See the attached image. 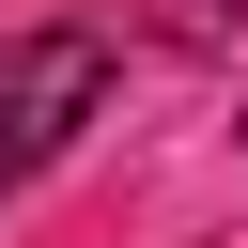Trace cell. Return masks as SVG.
Returning <instances> with one entry per match:
<instances>
[{
    "label": "cell",
    "mask_w": 248,
    "mask_h": 248,
    "mask_svg": "<svg viewBox=\"0 0 248 248\" xmlns=\"http://www.w3.org/2000/svg\"><path fill=\"white\" fill-rule=\"evenodd\" d=\"M108 108V31H78V16H46V31H0V202L78 140Z\"/></svg>",
    "instance_id": "cell-1"
},
{
    "label": "cell",
    "mask_w": 248,
    "mask_h": 248,
    "mask_svg": "<svg viewBox=\"0 0 248 248\" xmlns=\"http://www.w3.org/2000/svg\"><path fill=\"white\" fill-rule=\"evenodd\" d=\"M232 140H248V124H232Z\"/></svg>",
    "instance_id": "cell-2"
}]
</instances>
